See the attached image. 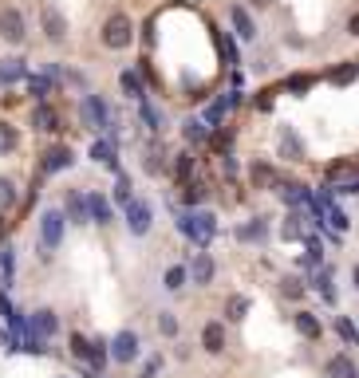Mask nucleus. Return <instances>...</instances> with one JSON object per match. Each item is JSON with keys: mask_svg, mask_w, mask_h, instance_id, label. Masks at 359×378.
Returning a JSON list of instances; mask_svg holds the SVG:
<instances>
[{"mask_svg": "<svg viewBox=\"0 0 359 378\" xmlns=\"http://www.w3.org/2000/svg\"><path fill=\"white\" fill-rule=\"evenodd\" d=\"M280 154H289L292 162L304 158V146H300V138L292 134V130H280Z\"/></svg>", "mask_w": 359, "mask_h": 378, "instance_id": "412c9836", "label": "nucleus"}, {"mask_svg": "<svg viewBox=\"0 0 359 378\" xmlns=\"http://www.w3.org/2000/svg\"><path fill=\"white\" fill-rule=\"evenodd\" d=\"M237 237L245 240V245H253V240H257V245H265V240H269V217H253V221H245V225L237 229Z\"/></svg>", "mask_w": 359, "mask_h": 378, "instance_id": "ddd939ff", "label": "nucleus"}, {"mask_svg": "<svg viewBox=\"0 0 359 378\" xmlns=\"http://www.w3.org/2000/svg\"><path fill=\"white\" fill-rule=\"evenodd\" d=\"M348 32H351V36H359V12H355V16L348 20Z\"/></svg>", "mask_w": 359, "mask_h": 378, "instance_id": "09e8293b", "label": "nucleus"}, {"mask_svg": "<svg viewBox=\"0 0 359 378\" xmlns=\"http://www.w3.org/2000/svg\"><path fill=\"white\" fill-rule=\"evenodd\" d=\"M40 24H44V36H48L51 44H60L63 36H68V20H63V12L51 8V4H44V8H40Z\"/></svg>", "mask_w": 359, "mask_h": 378, "instance_id": "6e6552de", "label": "nucleus"}, {"mask_svg": "<svg viewBox=\"0 0 359 378\" xmlns=\"http://www.w3.org/2000/svg\"><path fill=\"white\" fill-rule=\"evenodd\" d=\"M80 119H83V126H87V130H103V126H111V110H107V103H103L99 95H83Z\"/></svg>", "mask_w": 359, "mask_h": 378, "instance_id": "7ed1b4c3", "label": "nucleus"}, {"mask_svg": "<svg viewBox=\"0 0 359 378\" xmlns=\"http://www.w3.org/2000/svg\"><path fill=\"white\" fill-rule=\"evenodd\" d=\"M201 347L210 351V355H221L225 351V323H206L201 327Z\"/></svg>", "mask_w": 359, "mask_h": 378, "instance_id": "2eb2a0df", "label": "nucleus"}, {"mask_svg": "<svg viewBox=\"0 0 359 378\" xmlns=\"http://www.w3.org/2000/svg\"><path fill=\"white\" fill-rule=\"evenodd\" d=\"M142 122H146L150 130H162V115H158V107H150V103H142Z\"/></svg>", "mask_w": 359, "mask_h": 378, "instance_id": "c9c22d12", "label": "nucleus"}, {"mask_svg": "<svg viewBox=\"0 0 359 378\" xmlns=\"http://www.w3.org/2000/svg\"><path fill=\"white\" fill-rule=\"evenodd\" d=\"M28 87H32V95H40V99H44V95L51 91V83H48V79H32Z\"/></svg>", "mask_w": 359, "mask_h": 378, "instance_id": "37998d69", "label": "nucleus"}, {"mask_svg": "<svg viewBox=\"0 0 359 378\" xmlns=\"http://www.w3.org/2000/svg\"><path fill=\"white\" fill-rule=\"evenodd\" d=\"M0 315H12V304H8L4 296H0Z\"/></svg>", "mask_w": 359, "mask_h": 378, "instance_id": "8fccbe9b", "label": "nucleus"}, {"mask_svg": "<svg viewBox=\"0 0 359 378\" xmlns=\"http://www.w3.org/2000/svg\"><path fill=\"white\" fill-rule=\"evenodd\" d=\"M130 40H134V20H130L127 12L107 16V24H103V44H107L111 51H122V48H130Z\"/></svg>", "mask_w": 359, "mask_h": 378, "instance_id": "f03ea898", "label": "nucleus"}, {"mask_svg": "<svg viewBox=\"0 0 359 378\" xmlns=\"http://www.w3.org/2000/svg\"><path fill=\"white\" fill-rule=\"evenodd\" d=\"M186 280H190V272L182 268V264L166 268V292H182V288H186Z\"/></svg>", "mask_w": 359, "mask_h": 378, "instance_id": "7c9ffc66", "label": "nucleus"}, {"mask_svg": "<svg viewBox=\"0 0 359 378\" xmlns=\"http://www.w3.org/2000/svg\"><path fill=\"white\" fill-rule=\"evenodd\" d=\"M68 217L75 221V225H87V197L83 193H68Z\"/></svg>", "mask_w": 359, "mask_h": 378, "instance_id": "aec40b11", "label": "nucleus"}, {"mask_svg": "<svg viewBox=\"0 0 359 378\" xmlns=\"http://www.w3.org/2000/svg\"><path fill=\"white\" fill-rule=\"evenodd\" d=\"M4 229H8V225H4V217H0V237H4Z\"/></svg>", "mask_w": 359, "mask_h": 378, "instance_id": "864d4df0", "label": "nucleus"}, {"mask_svg": "<svg viewBox=\"0 0 359 378\" xmlns=\"http://www.w3.org/2000/svg\"><path fill=\"white\" fill-rule=\"evenodd\" d=\"M182 201H186V205H201V201H206V185H201V181H186V185H182Z\"/></svg>", "mask_w": 359, "mask_h": 378, "instance_id": "c756f323", "label": "nucleus"}, {"mask_svg": "<svg viewBox=\"0 0 359 378\" xmlns=\"http://www.w3.org/2000/svg\"><path fill=\"white\" fill-rule=\"evenodd\" d=\"M300 221H304V217H300L296 209H292L289 217H284V225H280V233H284V240H300V237H304V229H300Z\"/></svg>", "mask_w": 359, "mask_h": 378, "instance_id": "2f4dec72", "label": "nucleus"}, {"mask_svg": "<svg viewBox=\"0 0 359 378\" xmlns=\"http://www.w3.org/2000/svg\"><path fill=\"white\" fill-rule=\"evenodd\" d=\"M107 347H111L107 355L115 358V363H122V367H127V363H134V358H139L142 343H139V335H134V331H119V335L111 339Z\"/></svg>", "mask_w": 359, "mask_h": 378, "instance_id": "39448f33", "label": "nucleus"}, {"mask_svg": "<svg viewBox=\"0 0 359 378\" xmlns=\"http://www.w3.org/2000/svg\"><path fill=\"white\" fill-rule=\"evenodd\" d=\"M16 142H20L16 126H8V122H0V154H8V150H16Z\"/></svg>", "mask_w": 359, "mask_h": 378, "instance_id": "473e14b6", "label": "nucleus"}, {"mask_svg": "<svg viewBox=\"0 0 359 378\" xmlns=\"http://www.w3.org/2000/svg\"><path fill=\"white\" fill-rule=\"evenodd\" d=\"M182 134H186V142H206L210 138V126H206L201 119H186L182 122Z\"/></svg>", "mask_w": 359, "mask_h": 378, "instance_id": "4be33fe9", "label": "nucleus"}, {"mask_svg": "<svg viewBox=\"0 0 359 378\" xmlns=\"http://www.w3.org/2000/svg\"><path fill=\"white\" fill-rule=\"evenodd\" d=\"M158 331H162V335H170V339L178 335V319H174V311H162V315H158Z\"/></svg>", "mask_w": 359, "mask_h": 378, "instance_id": "72a5a7b5", "label": "nucleus"}, {"mask_svg": "<svg viewBox=\"0 0 359 378\" xmlns=\"http://www.w3.org/2000/svg\"><path fill=\"white\" fill-rule=\"evenodd\" d=\"M186 272H190V280L198 284V288H206V284H213V272H218V264H213L210 252H198V256H194V264Z\"/></svg>", "mask_w": 359, "mask_h": 378, "instance_id": "1a4fd4ad", "label": "nucleus"}, {"mask_svg": "<svg viewBox=\"0 0 359 378\" xmlns=\"http://www.w3.org/2000/svg\"><path fill=\"white\" fill-rule=\"evenodd\" d=\"M71 162H75V154H71L68 146H51L48 154H44V174H60V169H68Z\"/></svg>", "mask_w": 359, "mask_h": 378, "instance_id": "dca6fc26", "label": "nucleus"}, {"mask_svg": "<svg viewBox=\"0 0 359 378\" xmlns=\"http://www.w3.org/2000/svg\"><path fill=\"white\" fill-rule=\"evenodd\" d=\"M355 75H359V60H351V63H344V67H336V71H332L328 79L336 83V87H348V83L355 79Z\"/></svg>", "mask_w": 359, "mask_h": 378, "instance_id": "a878e982", "label": "nucleus"}, {"mask_svg": "<svg viewBox=\"0 0 359 378\" xmlns=\"http://www.w3.org/2000/svg\"><path fill=\"white\" fill-rule=\"evenodd\" d=\"M0 40L24 44V16H20V8H0Z\"/></svg>", "mask_w": 359, "mask_h": 378, "instance_id": "0eeeda50", "label": "nucleus"}, {"mask_svg": "<svg viewBox=\"0 0 359 378\" xmlns=\"http://www.w3.org/2000/svg\"><path fill=\"white\" fill-rule=\"evenodd\" d=\"M284 296L300 299V296H304V284H300V280H284Z\"/></svg>", "mask_w": 359, "mask_h": 378, "instance_id": "79ce46f5", "label": "nucleus"}, {"mask_svg": "<svg viewBox=\"0 0 359 378\" xmlns=\"http://www.w3.org/2000/svg\"><path fill=\"white\" fill-rule=\"evenodd\" d=\"M178 229H182V237H190L198 249H206L210 237L218 233V221H213V213L194 209V213H182V217H178Z\"/></svg>", "mask_w": 359, "mask_h": 378, "instance_id": "f257e3e1", "label": "nucleus"}, {"mask_svg": "<svg viewBox=\"0 0 359 378\" xmlns=\"http://www.w3.org/2000/svg\"><path fill=\"white\" fill-rule=\"evenodd\" d=\"M229 20H233V28H237L241 40H257V24L249 20V12H245V8H233Z\"/></svg>", "mask_w": 359, "mask_h": 378, "instance_id": "a211bd4d", "label": "nucleus"}, {"mask_svg": "<svg viewBox=\"0 0 359 378\" xmlns=\"http://www.w3.org/2000/svg\"><path fill=\"white\" fill-rule=\"evenodd\" d=\"M190 174H194V154H174V178L186 185V181H190Z\"/></svg>", "mask_w": 359, "mask_h": 378, "instance_id": "c85d7f7f", "label": "nucleus"}, {"mask_svg": "<svg viewBox=\"0 0 359 378\" xmlns=\"http://www.w3.org/2000/svg\"><path fill=\"white\" fill-rule=\"evenodd\" d=\"M221 51H225V60H229V63H237V48H233L229 40H221Z\"/></svg>", "mask_w": 359, "mask_h": 378, "instance_id": "49530a36", "label": "nucleus"}, {"mask_svg": "<svg viewBox=\"0 0 359 378\" xmlns=\"http://www.w3.org/2000/svg\"><path fill=\"white\" fill-rule=\"evenodd\" d=\"M292 323H296V331L304 339H312V343H316V339H324V323H320V315H312V311H296V315H292Z\"/></svg>", "mask_w": 359, "mask_h": 378, "instance_id": "4468645a", "label": "nucleus"}, {"mask_svg": "<svg viewBox=\"0 0 359 378\" xmlns=\"http://www.w3.org/2000/svg\"><path fill=\"white\" fill-rule=\"evenodd\" d=\"M162 166H166V154H158V150H146V169H150V174H158Z\"/></svg>", "mask_w": 359, "mask_h": 378, "instance_id": "ea45409f", "label": "nucleus"}, {"mask_svg": "<svg viewBox=\"0 0 359 378\" xmlns=\"http://www.w3.org/2000/svg\"><path fill=\"white\" fill-rule=\"evenodd\" d=\"M122 91H127L130 99H139V103H146V91H142V79L134 75V71H122Z\"/></svg>", "mask_w": 359, "mask_h": 378, "instance_id": "b1692460", "label": "nucleus"}, {"mask_svg": "<svg viewBox=\"0 0 359 378\" xmlns=\"http://www.w3.org/2000/svg\"><path fill=\"white\" fill-rule=\"evenodd\" d=\"M289 87H292V91H304V87H308V75H292Z\"/></svg>", "mask_w": 359, "mask_h": 378, "instance_id": "de8ad7c7", "label": "nucleus"}, {"mask_svg": "<svg viewBox=\"0 0 359 378\" xmlns=\"http://www.w3.org/2000/svg\"><path fill=\"white\" fill-rule=\"evenodd\" d=\"M63 225H68V221H63L60 209H44V213H40V245H44L48 252H51V249H60Z\"/></svg>", "mask_w": 359, "mask_h": 378, "instance_id": "20e7f679", "label": "nucleus"}, {"mask_svg": "<svg viewBox=\"0 0 359 378\" xmlns=\"http://www.w3.org/2000/svg\"><path fill=\"white\" fill-rule=\"evenodd\" d=\"M225 315H229L233 323H241V319L249 315V296H229V304H225Z\"/></svg>", "mask_w": 359, "mask_h": 378, "instance_id": "bb28decb", "label": "nucleus"}, {"mask_svg": "<svg viewBox=\"0 0 359 378\" xmlns=\"http://www.w3.org/2000/svg\"><path fill=\"white\" fill-rule=\"evenodd\" d=\"M316 288L324 292V299H336V292H332V272H328V268H320V276H316Z\"/></svg>", "mask_w": 359, "mask_h": 378, "instance_id": "4c0bfd02", "label": "nucleus"}, {"mask_svg": "<svg viewBox=\"0 0 359 378\" xmlns=\"http://www.w3.org/2000/svg\"><path fill=\"white\" fill-rule=\"evenodd\" d=\"M336 335L344 339L348 347H359V327H355V323H351V319H344V315L336 319Z\"/></svg>", "mask_w": 359, "mask_h": 378, "instance_id": "cd10ccee", "label": "nucleus"}, {"mask_svg": "<svg viewBox=\"0 0 359 378\" xmlns=\"http://www.w3.org/2000/svg\"><path fill=\"white\" fill-rule=\"evenodd\" d=\"M351 280H355V292H359V264L351 268Z\"/></svg>", "mask_w": 359, "mask_h": 378, "instance_id": "603ef678", "label": "nucleus"}, {"mask_svg": "<svg viewBox=\"0 0 359 378\" xmlns=\"http://www.w3.org/2000/svg\"><path fill=\"white\" fill-rule=\"evenodd\" d=\"M253 185H272V169L269 166H253Z\"/></svg>", "mask_w": 359, "mask_h": 378, "instance_id": "a19ab883", "label": "nucleus"}, {"mask_svg": "<svg viewBox=\"0 0 359 378\" xmlns=\"http://www.w3.org/2000/svg\"><path fill=\"white\" fill-rule=\"evenodd\" d=\"M127 209V229H130V237H146L150 233V225H154V209H150L146 201H130V205H122Z\"/></svg>", "mask_w": 359, "mask_h": 378, "instance_id": "423d86ee", "label": "nucleus"}, {"mask_svg": "<svg viewBox=\"0 0 359 378\" xmlns=\"http://www.w3.org/2000/svg\"><path fill=\"white\" fill-rule=\"evenodd\" d=\"M24 79V60H0V83Z\"/></svg>", "mask_w": 359, "mask_h": 378, "instance_id": "393cba45", "label": "nucleus"}, {"mask_svg": "<svg viewBox=\"0 0 359 378\" xmlns=\"http://www.w3.org/2000/svg\"><path fill=\"white\" fill-rule=\"evenodd\" d=\"M324 374L328 378H359V367L351 363V355L339 351V355H332L328 363H324Z\"/></svg>", "mask_w": 359, "mask_h": 378, "instance_id": "9b49d317", "label": "nucleus"}, {"mask_svg": "<svg viewBox=\"0 0 359 378\" xmlns=\"http://www.w3.org/2000/svg\"><path fill=\"white\" fill-rule=\"evenodd\" d=\"M0 205H16V185L8 178H0Z\"/></svg>", "mask_w": 359, "mask_h": 378, "instance_id": "58836bf2", "label": "nucleus"}, {"mask_svg": "<svg viewBox=\"0 0 359 378\" xmlns=\"http://www.w3.org/2000/svg\"><path fill=\"white\" fill-rule=\"evenodd\" d=\"M320 252H324L320 249V240H308V264H320Z\"/></svg>", "mask_w": 359, "mask_h": 378, "instance_id": "a18cd8bd", "label": "nucleus"}, {"mask_svg": "<svg viewBox=\"0 0 359 378\" xmlns=\"http://www.w3.org/2000/svg\"><path fill=\"white\" fill-rule=\"evenodd\" d=\"M91 378H95V374H91Z\"/></svg>", "mask_w": 359, "mask_h": 378, "instance_id": "5fc2aeb1", "label": "nucleus"}, {"mask_svg": "<svg viewBox=\"0 0 359 378\" xmlns=\"http://www.w3.org/2000/svg\"><path fill=\"white\" fill-rule=\"evenodd\" d=\"M56 331H60V319H56V311H51V308L32 311V335H36V339H51Z\"/></svg>", "mask_w": 359, "mask_h": 378, "instance_id": "9d476101", "label": "nucleus"}, {"mask_svg": "<svg viewBox=\"0 0 359 378\" xmlns=\"http://www.w3.org/2000/svg\"><path fill=\"white\" fill-rule=\"evenodd\" d=\"M91 158H95V162H103L107 169H119V154H115V146H111L107 138H99L95 146H91Z\"/></svg>", "mask_w": 359, "mask_h": 378, "instance_id": "6ab92c4d", "label": "nucleus"}, {"mask_svg": "<svg viewBox=\"0 0 359 378\" xmlns=\"http://www.w3.org/2000/svg\"><path fill=\"white\" fill-rule=\"evenodd\" d=\"M36 130H60V115H56L48 103H40V107H36Z\"/></svg>", "mask_w": 359, "mask_h": 378, "instance_id": "5701e85b", "label": "nucleus"}, {"mask_svg": "<svg viewBox=\"0 0 359 378\" xmlns=\"http://www.w3.org/2000/svg\"><path fill=\"white\" fill-rule=\"evenodd\" d=\"M71 355H75V358H87V355H91V343L80 335V331L71 335Z\"/></svg>", "mask_w": 359, "mask_h": 378, "instance_id": "e433bc0d", "label": "nucleus"}, {"mask_svg": "<svg viewBox=\"0 0 359 378\" xmlns=\"http://www.w3.org/2000/svg\"><path fill=\"white\" fill-rule=\"evenodd\" d=\"M277 193H280V201H284V205H292V209H296V205H308V201H312L308 185H300V181H280Z\"/></svg>", "mask_w": 359, "mask_h": 378, "instance_id": "f8f14e48", "label": "nucleus"}, {"mask_svg": "<svg viewBox=\"0 0 359 378\" xmlns=\"http://www.w3.org/2000/svg\"><path fill=\"white\" fill-rule=\"evenodd\" d=\"M0 268H4V276H12V249H0Z\"/></svg>", "mask_w": 359, "mask_h": 378, "instance_id": "c03bdc74", "label": "nucleus"}, {"mask_svg": "<svg viewBox=\"0 0 359 378\" xmlns=\"http://www.w3.org/2000/svg\"><path fill=\"white\" fill-rule=\"evenodd\" d=\"M249 4H257V8H272V0H249Z\"/></svg>", "mask_w": 359, "mask_h": 378, "instance_id": "3c124183", "label": "nucleus"}, {"mask_svg": "<svg viewBox=\"0 0 359 378\" xmlns=\"http://www.w3.org/2000/svg\"><path fill=\"white\" fill-rule=\"evenodd\" d=\"M130 189H134V185H130V178H127V174H119V185H115V201L130 205V201H134V197H130Z\"/></svg>", "mask_w": 359, "mask_h": 378, "instance_id": "f704fd0d", "label": "nucleus"}, {"mask_svg": "<svg viewBox=\"0 0 359 378\" xmlns=\"http://www.w3.org/2000/svg\"><path fill=\"white\" fill-rule=\"evenodd\" d=\"M87 217L95 225H111V201L99 197V193H87Z\"/></svg>", "mask_w": 359, "mask_h": 378, "instance_id": "f3484780", "label": "nucleus"}]
</instances>
